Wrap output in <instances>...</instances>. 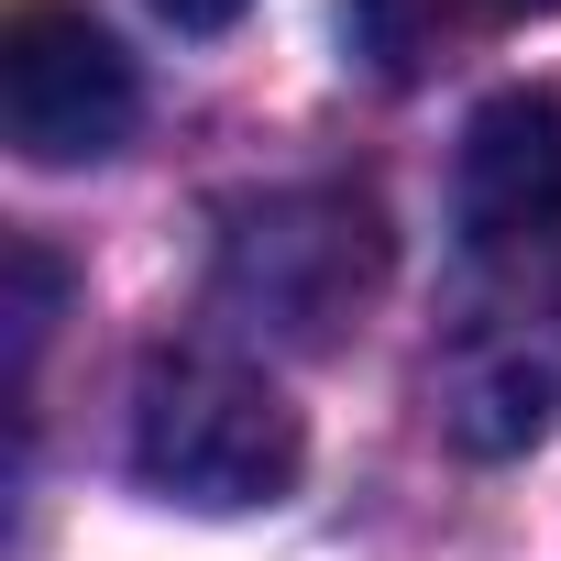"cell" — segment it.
<instances>
[{
  "label": "cell",
  "mask_w": 561,
  "mask_h": 561,
  "mask_svg": "<svg viewBox=\"0 0 561 561\" xmlns=\"http://www.w3.org/2000/svg\"><path fill=\"white\" fill-rule=\"evenodd\" d=\"M451 231L473 264L561 253V89H506L462 122L451 154Z\"/></svg>",
  "instance_id": "5b68a950"
},
{
  "label": "cell",
  "mask_w": 561,
  "mask_h": 561,
  "mask_svg": "<svg viewBox=\"0 0 561 561\" xmlns=\"http://www.w3.org/2000/svg\"><path fill=\"white\" fill-rule=\"evenodd\" d=\"M122 462L144 495L198 506V517H242V506H287L309 473V419L287 408L264 364L209 353V342H165L133 375L122 408Z\"/></svg>",
  "instance_id": "6da1fadb"
},
{
  "label": "cell",
  "mask_w": 561,
  "mask_h": 561,
  "mask_svg": "<svg viewBox=\"0 0 561 561\" xmlns=\"http://www.w3.org/2000/svg\"><path fill=\"white\" fill-rule=\"evenodd\" d=\"M144 12H154V23H176V34H231L253 0H144Z\"/></svg>",
  "instance_id": "8992f818"
},
{
  "label": "cell",
  "mask_w": 561,
  "mask_h": 561,
  "mask_svg": "<svg viewBox=\"0 0 561 561\" xmlns=\"http://www.w3.org/2000/svg\"><path fill=\"white\" fill-rule=\"evenodd\" d=\"M473 275H484V298L430 353V419L451 430V451L506 462L561 430V253L473 264Z\"/></svg>",
  "instance_id": "3957f363"
},
{
  "label": "cell",
  "mask_w": 561,
  "mask_h": 561,
  "mask_svg": "<svg viewBox=\"0 0 561 561\" xmlns=\"http://www.w3.org/2000/svg\"><path fill=\"white\" fill-rule=\"evenodd\" d=\"M386 264H397V231L375 209V187L353 176H298V187H264V198H231L220 209V242H209V298L287 342V353H331L375 298H386Z\"/></svg>",
  "instance_id": "7a4b0ae2"
},
{
  "label": "cell",
  "mask_w": 561,
  "mask_h": 561,
  "mask_svg": "<svg viewBox=\"0 0 561 561\" xmlns=\"http://www.w3.org/2000/svg\"><path fill=\"white\" fill-rule=\"evenodd\" d=\"M484 12H495V23H550L561 0H484Z\"/></svg>",
  "instance_id": "52a82bcc"
},
{
  "label": "cell",
  "mask_w": 561,
  "mask_h": 561,
  "mask_svg": "<svg viewBox=\"0 0 561 561\" xmlns=\"http://www.w3.org/2000/svg\"><path fill=\"white\" fill-rule=\"evenodd\" d=\"M133 122H144V78L100 12H78V0L0 12V133L23 165H111Z\"/></svg>",
  "instance_id": "277c9868"
}]
</instances>
